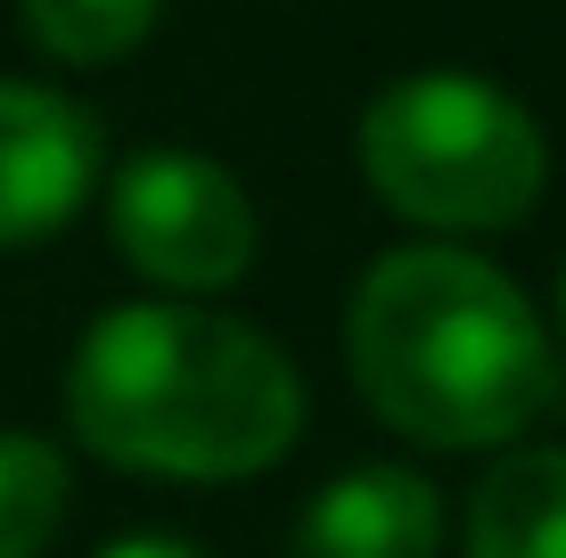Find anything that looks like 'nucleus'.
<instances>
[{
    "label": "nucleus",
    "mask_w": 566,
    "mask_h": 558,
    "mask_svg": "<svg viewBox=\"0 0 566 558\" xmlns=\"http://www.w3.org/2000/svg\"><path fill=\"white\" fill-rule=\"evenodd\" d=\"M74 444L140 476L230 485L304 435V378L255 320L206 304H115L66 361Z\"/></svg>",
    "instance_id": "f257e3e1"
},
{
    "label": "nucleus",
    "mask_w": 566,
    "mask_h": 558,
    "mask_svg": "<svg viewBox=\"0 0 566 558\" xmlns=\"http://www.w3.org/2000/svg\"><path fill=\"white\" fill-rule=\"evenodd\" d=\"M345 361L369 411L436 452L517 444L558 387L542 313L468 246H395L369 263L345 313Z\"/></svg>",
    "instance_id": "f03ea898"
},
{
    "label": "nucleus",
    "mask_w": 566,
    "mask_h": 558,
    "mask_svg": "<svg viewBox=\"0 0 566 558\" xmlns=\"http://www.w3.org/2000/svg\"><path fill=\"white\" fill-rule=\"evenodd\" d=\"M361 172L402 222L427 230H510L551 181V140L534 107L460 66L386 83L361 107Z\"/></svg>",
    "instance_id": "7ed1b4c3"
},
{
    "label": "nucleus",
    "mask_w": 566,
    "mask_h": 558,
    "mask_svg": "<svg viewBox=\"0 0 566 558\" xmlns=\"http://www.w3.org/2000/svg\"><path fill=\"white\" fill-rule=\"evenodd\" d=\"M107 230L124 246L132 272H148L172 296H206V287L247 280L255 263V198L230 165L198 148H148L115 172L107 189Z\"/></svg>",
    "instance_id": "20e7f679"
},
{
    "label": "nucleus",
    "mask_w": 566,
    "mask_h": 558,
    "mask_svg": "<svg viewBox=\"0 0 566 558\" xmlns=\"http://www.w3.org/2000/svg\"><path fill=\"white\" fill-rule=\"evenodd\" d=\"M99 181V124L50 83H0V246L50 239Z\"/></svg>",
    "instance_id": "39448f33"
},
{
    "label": "nucleus",
    "mask_w": 566,
    "mask_h": 558,
    "mask_svg": "<svg viewBox=\"0 0 566 558\" xmlns=\"http://www.w3.org/2000/svg\"><path fill=\"white\" fill-rule=\"evenodd\" d=\"M436 550H443V493L402 460L328 476L287 543V558H436Z\"/></svg>",
    "instance_id": "423d86ee"
},
{
    "label": "nucleus",
    "mask_w": 566,
    "mask_h": 558,
    "mask_svg": "<svg viewBox=\"0 0 566 558\" xmlns=\"http://www.w3.org/2000/svg\"><path fill=\"white\" fill-rule=\"evenodd\" d=\"M468 558H566V444L501 452L476 476Z\"/></svg>",
    "instance_id": "0eeeda50"
},
{
    "label": "nucleus",
    "mask_w": 566,
    "mask_h": 558,
    "mask_svg": "<svg viewBox=\"0 0 566 558\" xmlns=\"http://www.w3.org/2000/svg\"><path fill=\"white\" fill-rule=\"evenodd\" d=\"M66 502H74L66 452L33 428H0V558H42L66 526Z\"/></svg>",
    "instance_id": "6e6552de"
},
{
    "label": "nucleus",
    "mask_w": 566,
    "mask_h": 558,
    "mask_svg": "<svg viewBox=\"0 0 566 558\" xmlns=\"http://www.w3.org/2000/svg\"><path fill=\"white\" fill-rule=\"evenodd\" d=\"M156 25H165L156 0H25L17 9V33L66 66H107V57L140 50Z\"/></svg>",
    "instance_id": "1a4fd4ad"
},
{
    "label": "nucleus",
    "mask_w": 566,
    "mask_h": 558,
    "mask_svg": "<svg viewBox=\"0 0 566 558\" xmlns=\"http://www.w3.org/2000/svg\"><path fill=\"white\" fill-rule=\"evenodd\" d=\"M99 558H206V550L172 543V534H132V543H107Z\"/></svg>",
    "instance_id": "9d476101"
},
{
    "label": "nucleus",
    "mask_w": 566,
    "mask_h": 558,
    "mask_svg": "<svg viewBox=\"0 0 566 558\" xmlns=\"http://www.w3.org/2000/svg\"><path fill=\"white\" fill-rule=\"evenodd\" d=\"M558 345H566V272H558ZM558 345H551V354H558Z\"/></svg>",
    "instance_id": "9b49d317"
}]
</instances>
